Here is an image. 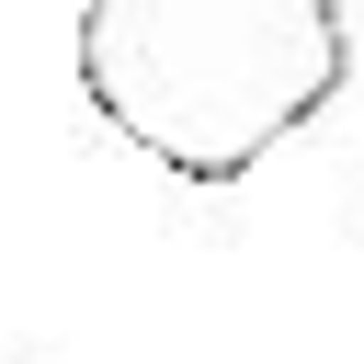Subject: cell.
<instances>
[{
	"instance_id": "6da1fadb",
	"label": "cell",
	"mask_w": 364,
	"mask_h": 364,
	"mask_svg": "<svg viewBox=\"0 0 364 364\" xmlns=\"http://www.w3.org/2000/svg\"><path fill=\"white\" fill-rule=\"evenodd\" d=\"M341 91V0H80V102L159 182H250Z\"/></svg>"
}]
</instances>
